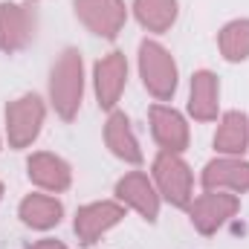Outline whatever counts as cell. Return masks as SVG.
<instances>
[{
    "label": "cell",
    "instance_id": "1",
    "mask_svg": "<svg viewBox=\"0 0 249 249\" xmlns=\"http://www.w3.org/2000/svg\"><path fill=\"white\" fill-rule=\"evenodd\" d=\"M81 55L75 50H64L61 58L53 67V81H50V93H53V105L58 110L61 119H72L78 113L81 105Z\"/></svg>",
    "mask_w": 249,
    "mask_h": 249
},
{
    "label": "cell",
    "instance_id": "2",
    "mask_svg": "<svg viewBox=\"0 0 249 249\" xmlns=\"http://www.w3.org/2000/svg\"><path fill=\"white\" fill-rule=\"evenodd\" d=\"M139 72L145 87L157 99H171V93L177 90V64L165 47L154 41H145L139 47Z\"/></svg>",
    "mask_w": 249,
    "mask_h": 249
},
{
    "label": "cell",
    "instance_id": "3",
    "mask_svg": "<svg viewBox=\"0 0 249 249\" xmlns=\"http://www.w3.org/2000/svg\"><path fill=\"white\" fill-rule=\"evenodd\" d=\"M154 177L168 203H174L180 209L191 206V171L177 154L162 151L154 162Z\"/></svg>",
    "mask_w": 249,
    "mask_h": 249
},
{
    "label": "cell",
    "instance_id": "4",
    "mask_svg": "<svg viewBox=\"0 0 249 249\" xmlns=\"http://www.w3.org/2000/svg\"><path fill=\"white\" fill-rule=\"evenodd\" d=\"M44 124V105L38 96H20L6 107V130L12 148H26Z\"/></svg>",
    "mask_w": 249,
    "mask_h": 249
},
{
    "label": "cell",
    "instance_id": "5",
    "mask_svg": "<svg viewBox=\"0 0 249 249\" xmlns=\"http://www.w3.org/2000/svg\"><path fill=\"white\" fill-rule=\"evenodd\" d=\"M238 197L235 194H223V191H209L200 194L188 209H191V223L197 226V232L203 235H214L229 217H235L238 212Z\"/></svg>",
    "mask_w": 249,
    "mask_h": 249
},
{
    "label": "cell",
    "instance_id": "6",
    "mask_svg": "<svg viewBox=\"0 0 249 249\" xmlns=\"http://www.w3.org/2000/svg\"><path fill=\"white\" fill-rule=\"evenodd\" d=\"M32 35H35V6L3 3L0 6V50L18 53L32 41Z\"/></svg>",
    "mask_w": 249,
    "mask_h": 249
},
{
    "label": "cell",
    "instance_id": "7",
    "mask_svg": "<svg viewBox=\"0 0 249 249\" xmlns=\"http://www.w3.org/2000/svg\"><path fill=\"white\" fill-rule=\"evenodd\" d=\"M75 15L84 26L102 38H116L124 26V3L122 0H75Z\"/></svg>",
    "mask_w": 249,
    "mask_h": 249
},
{
    "label": "cell",
    "instance_id": "8",
    "mask_svg": "<svg viewBox=\"0 0 249 249\" xmlns=\"http://www.w3.org/2000/svg\"><path fill=\"white\" fill-rule=\"evenodd\" d=\"M124 78H127V61L122 53H110L107 58L96 64V96L102 107H113L119 102L124 90Z\"/></svg>",
    "mask_w": 249,
    "mask_h": 249
},
{
    "label": "cell",
    "instance_id": "9",
    "mask_svg": "<svg viewBox=\"0 0 249 249\" xmlns=\"http://www.w3.org/2000/svg\"><path fill=\"white\" fill-rule=\"evenodd\" d=\"M122 217H124V212L119 203H93V206H84L78 212V217H75V235H78V241L93 244L99 235H105Z\"/></svg>",
    "mask_w": 249,
    "mask_h": 249
},
{
    "label": "cell",
    "instance_id": "10",
    "mask_svg": "<svg viewBox=\"0 0 249 249\" xmlns=\"http://www.w3.org/2000/svg\"><path fill=\"white\" fill-rule=\"evenodd\" d=\"M151 130H154V139L171 154H180L188 145V124L171 107H162V105L151 107Z\"/></svg>",
    "mask_w": 249,
    "mask_h": 249
},
{
    "label": "cell",
    "instance_id": "11",
    "mask_svg": "<svg viewBox=\"0 0 249 249\" xmlns=\"http://www.w3.org/2000/svg\"><path fill=\"white\" fill-rule=\"evenodd\" d=\"M116 194L122 197L127 206H133L145 220H157V214H160V197H157V191L148 183L145 174L133 171V174L122 177L119 186H116Z\"/></svg>",
    "mask_w": 249,
    "mask_h": 249
},
{
    "label": "cell",
    "instance_id": "12",
    "mask_svg": "<svg viewBox=\"0 0 249 249\" xmlns=\"http://www.w3.org/2000/svg\"><path fill=\"white\" fill-rule=\"evenodd\" d=\"M203 186L206 188H229V191H247L249 188V162L244 160H214L203 171Z\"/></svg>",
    "mask_w": 249,
    "mask_h": 249
},
{
    "label": "cell",
    "instance_id": "13",
    "mask_svg": "<svg viewBox=\"0 0 249 249\" xmlns=\"http://www.w3.org/2000/svg\"><path fill=\"white\" fill-rule=\"evenodd\" d=\"M29 180L47 191H64L70 186V165L55 154H32L29 157Z\"/></svg>",
    "mask_w": 249,
    "mask_h": 249
},
{
    "label": "cell",
    "instance_id": "14",
    "mask_svg": "<svg viewBox=\"0 0 249 249\" xmlns=\"http://www.w3.org/2000/svg\"><path fill=\"white\" fill-rule=\"evenodd\" d=\"M188 110L200 122H212L217 116V75L209 70L194 72L191 78V102Z\"/></svg>",
    "mask_w": 249,
    "mask_h": 249
},
{
    "label": "cell",
    "instance_id": "15",
    "mask_svg": "<svg viewBox=\"0 0 249 249\" xmlns=\"http://www.w3.org/2000/svg\"><path fill=\"white\" fill-rule=\"evenodd\" d=\"M105 139H107V148L122 157L124 162H142V151H139V142L136 136L130 133V122L124 113H113L107 119V127H105Z\"/></svg>",
    "mask_w": 249,
    "mask_h": 249
},
{
    "label": "cell",
    "instance_id": "16",
    "mask_svg": "<svg viewBox=\"0 0 249 249\" xmlns=\"http://www.w3.org/2000/svg\"><path fill=\"white\" fill-rule=\"evenodd\" d=\"M61 203L55 197H47V194H29L23 203H20V217L23 223L35 226V229H50L61 220Z\"/></svg>",
    "mask_w": 249,
    "mask_h": 249
},
{
    "label": "cell",
    "instance_id": "17",
    "mask_svg": "<svg viewBox=\"0 0 249 249\" xmlns=\"http://www.w3.org/2000/svg\"><path fill=\"white\" fill-rule=\"evenodd\" d=\"M249 142V119L244 113L232 110L223 116V124L214 133V148L220 154H241Z\"/></svg>",
    "mask_w": 249,
    "mask_h": 249
},
{
    "label": "cell",
    "instance_id": "18",
    "mask_svg": "<svg viewBox=\"0 0 249 249\" xmlns=\"http://www.w3.org/2000/svg\"><path fill=\"white\" fill-rule=\"evenodd\" d=\"M136 18L151 32H165L177 18V0H136Z\"/></svg>",
    "mask_w": 249,
    "mask_h": 249
},
{
    "label": "cell",
    "instance_id": "19",
    "mask_svg": "<svg viewBox=\"0 0 249 249\" xmlns=\"http://www.w3.org/2000/svg\"><path fill=\"white\" fill-rule=\"evenodd\" d=\"M220 53L229 61L249 58V20H232L220 32Z\"/></svg>",
    "mask_w": 249,
    "mask_h": 249
},
{
    "label": "cell",
    "instance_id": "20",
    "mask_svg": "<svg viewBox=\"0 0 249 249\" xmlns=\"http://www.w3.org/2000/svg\"><path fill=\"white\" fill-rule=\"evenodd\" d=\"M29 249H67L64 244H58V241H41V244H35V247Z\"/></svg>",
    "mask_w": 249,
    "mask_h": 249
},
{
    "label": "cell",
    "instance_id": "21",
    "mask_svg": "<svg viewBox=\"0 0 249 249\" xmlns=\"http://www.w3.org/2000/svg\"><path fill=\"white\" fill-rule=\"evenodd\" d=\"M0 197H3V186H0Z\"/></svg>",
    "mask_w": 249,
    "mask_h": 249
}]
</instances>
